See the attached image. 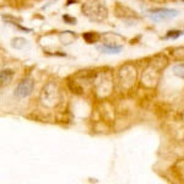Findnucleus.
<instances>
[{"label": "nucleus", "mask_w": 184, "mask_h": 184, "mask_svg": "<svg viewBox=\"0 0 184 184\" xmlns=\"http://www.w3.org/2000/svg\"><path fill=\"white\" fill-rule=\"evenodd\" d=\"M32 82H31L29 80H25L22 81L20 85L17 86L16 91H15V95H16L17 97H26L31 93V91H32Z\"/></svg>", "instance_id": "2"}, {"label": "nucleus", "mask_w": 184, "mask_h": 184, "mask_svg": "<svg viewBox=\"0 0 184 184\" xmlns=\"http://www.w3.org/2000/svg\"><path fill=\"white\" fill-rule=\"evenodd\" d=\"M174 74L178 75L179 78L184 79V65H177L174 68Z\"/></svg>", "instance_id": "4"}, {"label": "nucleus", "mask_w": 184, "mask_h": 184, "mask_svg": "<svg viewBox=\"0 0 184 184\" xmlns=\"http://www.w3.org/2000/svg\"><path fill=\"white\" fill-rule=\"evenodd\" d=\"M99 50H102L103 53H108V54H117V53L120 52V47H117V48H113V47H107V45H103V47H98Z\"/></svg>", "instance_id": "3"}, {"label": "nucleus", "mask_w": 184, "mask_h": 184, "mask_svg": "<svg viewBox=\"0 0 184 184\" xmlns=\"http://www.w3.org/2000/svg\"><path fill=\"white\" fill-rule=\"evenodd\" d=\"M178 15L177 10H168V9H163V10H155V11H151L150 16L155 20L158 19H170V17H174Z\"/></svg>", "instance_id": "1"}, {"label": "nucleus", "mask_w": 184, "mask_h": 184, "mask_svg": "<svg viewBox=\"0 0 184 184\" xmlns=\"http://www.w3.org/2000/svg\"><path fill=\"white\" fill-rule=\"evenodd\" d=\"M180 34H183V32H180V31H173V32L171 31V32L167 34L166 38H177V37H179Z\"/></svg>", "instance_id": "5"}]
</instances>
